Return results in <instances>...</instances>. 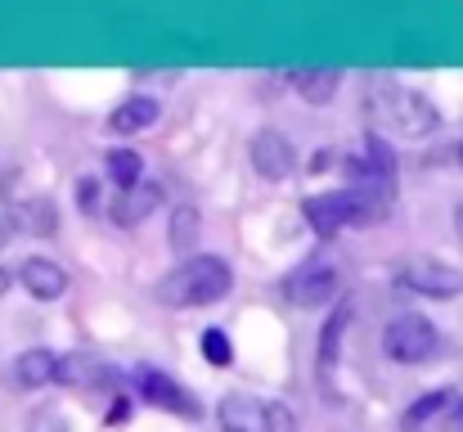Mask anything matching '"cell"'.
<instances>
[{
    "mask_svg": "<svg viewBox=\"0 0 463 432\" xmlns=\"http://www.w3.org/2000/svg\"><path fill=\"white\" fill-rule=\"evenodd\" d=\"M230 293H234V266L212 253L180 257L154 288L157 306H166V311H203V306L225 302Z\"/></svg>",
    "mask_w": 463,
    "mask_h": 432,
    "instance_id": "6da1fadb",
    "label": "cell"
},
{
    "mask_svg": "<svg viewBox=\"0 0 463 432\" xmlns=\"http://www.w3.org/2000/svg\"><path fill=\"white\" fill-rule=\"evenodd\" d=\"M302 212H307L310 235H315L319 244H328V239H337L342 230L378 226V221L392 212V203L378 198V194H369V189H360V185H342V189L310 194L307 203H302Z\"/></svg>",
    "mask_w": 463,
    "mask_h": 432,
    "instance_id": "7a4b0ae2",
    "label": "cell"
},
{
    "mask_svg": "<svg viewBox=\"0 0 463 432\" xmlns=\"http://www.w3.org/2000/svg\"><path fill=\"white\" fill-rule=\"evenodd\" d=\"M364 113L378 131H392V136H405V140H423L441 127V113L432 109V100L410 91V86H396V82L373 86L369 100H364Z\"/></svg>",
    "mask_w": 463,
    "mask_h": 432,
    "instance_id": "3957f363",
    "label": "cell"
},
{
    "mask_svg": "<svg viewBox=\"0 0 463 432\" xmlns=\"http://www.w3.org/2000/svg\"><path fill=\"white\" fill-rule=\"evenodd\" d=\"M221 432H298V415L284 401H261L248 392H230L216 406Z\"/></svg>",
    "mask_w": 463,
    "mask_h": 432,
    "instance_id": "277c9868",
    "label": "cell"
},
{
    "mask_svg": "<svg viewBox=\"0 0 463 432\" xmlns=\"http://www.w3.org/2000/svg\"><path fill=\"white\" fill-rule=\"evenodd\" d=\"M383 351L387 360L396 365H428L437 351H441V333L428 315L419 311H405V315H392L387 329H383Z\"/></svg>",
    "mask_w": 463,
    "mask_h": 432,
    "instance_id": "5b68a950",
    "label": "cell"
},
{
    "mask_svg": "<svg viewBox=\"0 0 463 432\" xmlns=\"http://www.w3.org/2000/svg\"><path fill=\"white\" fill-rule=\"evenodd\" d=\"M284 297H288L298 311L337 306V302H342V266L328 262V257H310V262H302V266L284 280Z\"/></svg>",
    "mask_w": 463,
    "mask_h": 432,
    "instance_id": "8992f818",
    "label": "cell"
},
{
    "mask_svg": "<svg viewBox=\"0 0 463 432\" xmlns=\"http://www.w3.org/2000/svg\"><path fill=\"white\" fill-rule=\"evenodd\" d=\"M131 388H136V397H145L149 406L166 410V415L203 419V406L194 401V392H184L171 374H162V370H154V365H136V370H131Z\"/></svg>",
    "mask_w": 463,
    "mask_h": 432,
    "instance_id": "52a82bcc",
    "label": "cell"
},
{
    "mask_svg": "<svg viewBox=\"0 0 463 432\" xmlns=\"http://www.w3.org/2000/svg\"><path fill=\"white\" fill-rule=\"evenodd\" d=\"M396 284L419 293V297H437V302H450L463 293V271L446 266V262H432V257H419V262H405L396 266Z\"/></svg>",
    "mask_w": 463,
    "mask_h": 432,
    "instance_id": "ba28073f",
    "label": "cell"
},
{
    "mask_svg": "<svg viewBox=\"0 0 463 432\" xmlns=\"http://www.w3.org/2000/svg\"><path fill=\"white\" fill-rule=\"evenodd\" d=\"M248 158H252V171H257L261 180H270V185L288 180L293 167H298V149H293V140H288L284 131H275V127H261V131L252 136Z\"/></svg>",
    "mask_w": 463,
    "mask_h": 432,
    "instance_id": "9c48e42d",
    "label": "cell"
},
{
    "mask_svg": "<svg viewBox=\"0 0 463 432\" xmlns=\"http://www.w3.org/2000/svg\"><path fill=\"white\" fill-rule=\"evenodd\" d=\"M162 185L157 180H140L136 189H118L113 194V203H109V221L113 226H122V230H136L145 216H154L157 207H162Z\"/></svg>",
    "mask_w": 463,
    "mask_h": 432,
    "instance_id": "30bf717a",
    "label": "cell"
},
{
    "mask_svg": "<svg viewBox=\"0 0 463 432\" xmlns=\"http://www.w3.org/2000/svg\"><path fill=\"white\" fill-rule=\"evenodd\" d=\"M18 288H27V297L36 302H59L68 293V271L50 257H27L18 266Z\"/></svg>",
    "mask_w": 463,
    "mask_h": 432,
    "instance_id": "8fae6325",
    "label": "cell"
},
{
    "mask_svg": "<svg viewBox=\"0 0 463 432\" xmlns=\"http://www.w3.org/2000/svg\"><path fill=\"white\" fill-rule=\"evenodd\" d=\"M157 118H162V104H157L154 95H127V100L109 113V131H118V136H140V131L157 127Z\"/></svg>",
    "mask_w": 463,
    "mask_h": 432,
    "instance_id": "7c38bea8",
    "label": "cell"
},
{
    "mask_svg": "<svg viewBox=\"0 0 463 432\" xmlns=\"http://www.w3.org/2000/svg\"><path fill=\"white\" fill-rule=\"evenodd\" d=\"M9 221H14V230L36 235V239H54V235H59V207H54V198H45V194L23 198Z\"/></svg>",
    "mask_w": 463,
    "mask_h": 432,
    "instance_id": "4fadbf2b",
    "label": "cell"
},
{
    "mask_svg": "<svg viewBox=\"0 0 463 432\" xmlns=\"http://www.w3.org/2000/svg\"><path fill=\"white\" fill-rule=\"evenodd\" d=\"M59 365H63L59 351H50V347H27V351L14 360V383H18V388H45V383H59Z\"/></svg>",
    "mask_w": 463,
    "mask_h": 432,
    "instance_id": "5bb4252c",
    "label": "cell"
},
{
    "mask_svg": "<svg viewBox=\"0 0 463 432\" xmlns=\"http://www.w3.org/2000/svg\"><path fill=\"white\" fill-rule=\"evenodd\" d=\"M288 86L307 104H328L342 91V72L337 68H288Z\"/></svg>",
    "mask_w": 463,
    "mask_h": 432,
    "instance_id": "9a60e30c",
    "label": "cell"
},
{
    "mask_svg": "<svg viewBox=\"0 0 463 432\" xmlns=\"http://www.w3.org/2000/svg\"><path fill=\"white\" fill-rule=\"evenodd\" d=\"M346 324H351V302L342 297L337 306H333V315L324 320V329H319V374H328L333 365H337V351H342V333H346Z\"/></svg>",
    "mask_w": 463,
    "mask_h": 432,
    "instance_id": "2e32d148",
    "label": "cell"
},
{
    "mask_svg": "<svg viewBox=\"0 0 463 432\" xmlns=\"http://www.w3.org/2000/svg\"><path fill=\"white\" fill-rule=\"evenodd\" d=\"M198 239H203V216H198V207L180 203V207L171 212V230H166V244H171V253H180V257H194Z\"/></svg>",
    "mask_w": 463,
    "mask_h": 432,
    "instance_id": "e0dca14e",
    "label": "cell"
},
{
    "mask_svg": "<svg viewBox=\"0 0 463 432\" xmlns=\"http://www.w3.org/2000/svg\"><path fill=\"white\" fill-rule=\"evenodd\" d=\"M104 176H109L113 189H136L140 180H149V176H145V158H140L136 149H109Z\"/></svg>",
    "mask_w": 463,
    "mask_h": 432,
    "instance_id": "ac0fdd59",
    "label": "cell"
},
{
    "mask_svg": "<svg viewBox=\"0 0 463 432\" xmlns=\"http://www.w3.org/2000/svg\"><path fill=\"white\" fill-rule=\"evenodd\" d=\"M450 401H455V392L450 388H437V392H423L405 415H401V428L405 432H419V428H428L432 419H441L446 410H450Z\"/></svg>",
    "mask_w": 463,
    "mask_h": 432,
    "instance_id": "d6986e66",
    "label": "cell"
},
{
    "mask_svg": "<svg viewBox=\"0 0 463 432\" xmlns=\"http://www.w3.org/2000/svg\"><path fill=\"white\" fill-rule=\"evenodd\" d=\"M203 360L216 365V370H230L234 365V342H230L225 329H207L203 333Z\"/></svg>",
    "mask_w": 463,
    "mask_h": 432,
    "instance_id": "ffe728a7",
    "label": "cell"
},
{
    "mask_svg": "<svg viewBox=\"0 0 463 432\" xmlns=\"http://www.w3.org/2000/svg\"><path fill=\"white\" fill-rule=\"evenodd\" d=\"M27 432H68V419H63V410L50 401V406H36V410H32Z\"/></svg>",
    "mask_w": 463,
    "mask_h": 432,
    "instance_id": "44dd1931",
    "label": "cell"
},
{
    "mask_svg": "<svg viewBox=\"0 0 463 432\" xmlns=\"http://www.w3.org/2000/svg\"><path fill=\"white\" fill-rule=\"evenodd\" d=\"M77 203H81L86 212H95V207H99V180L81 176V185H77Z\"/></svg>",
    "mask_w": 463,
    "mask_h": 432,
    "instance_id": "7402d4cb",
    "label": "cell"
},
{
    "mask_svg": "<svg viewBox=\"0 0 463 432\" xmlns=\"http://www.w3.org/2000/svg\"><path fill=\"white\" fill-rule=\"evenodd\" d=\"M131 415V401H113L109 406V424H118V419H127Z\"/></svg>",
    "mask_w": 463,
    "mask_h": 432,
    "instance_id": "603a6c76",
    "label": "cell"
},
{
    "mask_svg": "<svg viewBox=\"0 0 463 432\" xmlns=\"http://www.w3.org/2000/svg\"><path fill=\"white\" fill-rule=\"evenodd\" d=\"M14 235H18V230H14V221H9V216H0V248H5Z\"/></svg>",
    "mask_w": 463,
    "mask_h": 432,
    "instance_id": "cb8c5ba5",
    "label": "cell"
},
{
    "mask_svg": "<svg viewBox=\"0 0 463 432\" xmlns=\"http://www.w3.org/2000/svg\"><path fill=\"white\" fill-rule=\"evenodd\" d=\"M450 428H455V432H463V401H459V406H455V415H450Z\"/></svg>",
    "mask_w": 463,
    "mask_h": 432,
    "instance_id": "d4e9b609",
    "label": "cell"
},
{
    "mask_svg": "<svg viewBox=\"0 0 463 432\" xmlns=\"http://www.w3.org/2000/svg\"><path fill=\"white\" fill-rule=\"evenodd\" d=\"M14 280H18V275H9V271H0V293H5V288L14 284Z\"/></svg>",
    "mask_w": 463,
    "mask_h": 432,
    "instance_id": "484cf974",
    "label": "cell"
},
{
    "mask_svg": "<svg viewBox=\"0 0 463 432\" xmlns=\"http://www.w3.org/2000/svg\"><path fill=\"white\" fill-rule=\"evenodd\" d=\"M455 230H459V239H463V203L455 207Z\"/></svg>",
    "mask_w": 463,
    "mask_h": 432,
    "instance_id": "4316f807",
    "label": "cell"
},
{
    "mask_svg": "<svg viewBox=\"0 0 463 432\" xmlns=\"http://www.w3.org/2000/svg\"><path fill=\"white\" fill-rule=\"evenodd\" d=\"M459 158H463V144H459Z\"/></svg>",
    "mask_w": 463,
    "mask_h": 432,
    "instance_id": "83f0119b",
    "label": "cell"
}]
</instances>
